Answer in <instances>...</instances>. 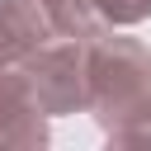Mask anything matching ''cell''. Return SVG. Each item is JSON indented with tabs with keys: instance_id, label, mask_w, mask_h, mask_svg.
Masks as SVG:
<instances>
[{
	"instance_id": "cell-1",
	"label": "cell",
	"mask_w": 151,
	"mask_h": 151,
	"mask_svg": "<svg viewBox=\"0 0 151 151\" xmlns=\"http://www.w3.org/2000/svg\"><path fill=\"white\" fill-rule=\"evenodd\" d=\"M85 66H90V113L113 142H123L151 113V52L137 38L94 33L85 38Z\"/></svg>"
},
{
	"instance_id": "cell-5",
	"label": "cell",
	"mask_w": 151,
	"mask_h": 151,
	"mask_svg": "<svg viewBox=\"0 0 151 151\" xmlns=\"http://www.w3.org/2000/svg\"><path fill=\"white\" fill-rule=\"evenodd\" d=\"M42 9L52 19L57 38H94L99 24H104L99 9H94V0H42Z\"/></svg>"
},
{
	"instance_id": "cell-2",
	"label": "cell",
	"mask_w": 151,
	"mask_h": 151,
	"mask_svg": "<svg viewBox=\"0 0 151 151\" xmlns=\"http://www.w3.org/2000/svg\"><path fill=\"white\" fill-rule=\"evenodd\" d=\"M24 80L42 113H76L90 109V66H85V38L71 42H42L24 61Z\"/></svg>"
},
{
	"instance_id": "cell-4",
	"label": "cell",
	"mask_w": 151,
	"mask_h": 151,
	"mask_svg": "<svg viewBox=\"0 0 151 151\" xmlns=\"http://www.w3.org/2000/svg\"><path fill=\"white\" fill-rule=\"evenodd\" d=\"M47 38H57L42 0H0V71L24 66Z\"/></svg>"
},
{
	"instance_id": "cell-3",
	"label": "cell",
	"mask_w": 151,
	"mask_h": 151,
	"mask_svg": "<svg viewBox=\"0 0 151 151\" xmlns=\"http://www.w3.org/2000/svg\"><path fill=\"white\" fill-rule=\"evenodd\" d=\"M42 142H47V123L24 80V66H5L0 71V146H42Z\"/></svg>"
},
{
	"instance_id": "cell-7",
	"label": "cell",
	"mask_w": 151,
	"mask_h": 151,
	"mask_svg": "<svg viewBox=\"0 0 151 151\" xmlns=\"http://www.w3.org/2000/svg\"><path fill=\"white\" fill-rule=\"evenodd\" d=\"M123 146H151V113H146V118H142V123L123 137Z\"/></svg>"
},
{
	"instance_id": "cell-6",
	"label": "cell",
	"mask_w": 151,
	"mask_h": 151,
	"mask_svg": "<svg viewBox=\"0 0 151 151\" xmlns=\"http://www.w3.org/2000/svg\"><path fill=\"white\" fill-rule=\"evenodd\" d=\"M104 24H142L151 14V0H94Z\"/></svg>"
}]
</instances>
